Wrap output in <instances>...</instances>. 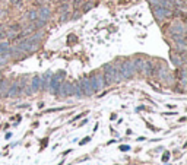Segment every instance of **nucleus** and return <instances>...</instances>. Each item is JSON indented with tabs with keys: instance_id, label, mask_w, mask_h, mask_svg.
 Masks as SVG:
<instances>
[{
	"instance_id": "1",
	"label": "nucleus",
	"mask_w": 187,
	"mask_h": 165,
	"mask_svg": "<svg viewBox=\"0 0 187 165\" xmlns=\"http://www.w3.org/2000/svg\"><path fill=\"white\" fill-rule=\"evenodd\" d=\"M41 38H42V32H38L37 35H32V37L24 40L16 48L19 50L21 53H32V51H35V50L38 48Z\"/></svg>"
},
{
	"instance_id": "2",
	"label": "nucleus",
	"mask_w": 187,
	"mask_h": 165,
	"mask_svg": "<svg viewBox=\"0 0 187 165\" xmlns=\"http://www.w3.org/2000/svg\"><path fill=\"white\" fill-rule=\"evenodd\" d=\"M104 81L107 83H115L122 81V76H120V72H119V67L114 66V64H107L104 67Z\"/></svg>"
},
{
	"instance_id": "3",
	"label": "nucleus",
	"mask_w": 187,
	"mask_h": 165,
	"mask_svg": "<svg viewBox=\"0 0 187 165\" xmlns=\"http://www.w3.org/2000/svg\"><path fill=\"white\" fill-rule=\"evenodd\" d=\"M119 72H120L122 79H132V78H133V74H135V67H133V63H132L130 60L123 61L122 66L119 67Z\"/></svg>"
},
{
	"instance_id": "4",
	"label": "nucleus",
	"mask_w": 187,
	"mask_h": 165,
	"mask_svg": "<svg viewBox=\"0 0 187 165\" xmlns=\"http://www.w3.org/2000/svg\"><path fill=\"white\" fill-rule=\"evenodd\" d=\"M154 15L156 16V19L164 21L165 18L171 16V9H167V8H164V6H158V5H155L154 6Z\"/></svg>"
},
{
	"instance_id": "5",
	"label": "nucleus",
	"mask_w": 187,
	"mask_h": 165,
	"mask_svg": "<svg viewBox=\"0 0 187 165\" xmlns=\"http://www.w3.org/2000/svg\"><path fill=\"white\" fill-rule=\"evenodd\" d=\"M89 81V85H91V89H92V92H97L99 91L102 86H104V83H105V81H104V78L102 76H92L91 79H88Z\"/></svg>"
},
{
	"instance_id": "6",
	"label": "nucleus",
	"mask_w": 187,
	"mask_h": 165,
	"mask_svg": "<svg viewBox=\"0 0 187 165\" xmlns=\"http://www.w3.org/2000/svg\"><path fill=\"white\" fill-rule=\"evenodd\" d=\"M170 32L172 34V37H177V35H184L186 34V26L183 22H172V25L170 26Z\"/></svg>"
},
{
	"instance_id": "7",
	"label": "nucleus",
	"mask_w": 187,
	"mask_h": 165,
	"mask_svg": "<svg viewBox=\"0 0 187 165\" xmlns=\"http://www.w3.org/2000/svg\"><path fill=\"white\" fill-rule=\"evenodd\" d=\"M58 95L60 97H69V95H73V85L70 82H63L60 83L58 86Z\"/></svg>"
},
{
	"instance_id": "8",
	"label": "nucleus",
	"mask_w": 187,
	"mask_h": 165,
	"mask_svg": "<svg viewBox=\"0 0 187 165\" xmlns=\"http://www.w3.org/2000/svg\"><path fill=\"white\" fill-rule=\"evenodd\" d=\"M142 73L148 74V76H151V74L155 73L154 63H152L151 60H145V61H143V69H142Z\"/></svg>"
},
{
	"instance_id": "9",
	"label": "nucleus",
	"mask_w": 187,
	"mask_h": 165,
	"mask_svg": "<svg viewBox=\"0 0 187 165\" xmlns=\"http://www.w3.org/2000/svg\"><path fill=\"white\" fill-rule=\"evenodd\" d=\"M152 5H158V6H164L167 9H174V0H149Z\"/></svg>"
},
{
	"instance_id": "10",
	"label": "nucleus",
	"mask_w": 187,
	"mask_h": 165,
	"mask_svg": "<svg viewBox=\"0 0 187 165\" xmlns=\"http://www.w3.org/2000/svg\"><path fill=\"white\" fill-rule=\"evenodd\" d=\"M79 85H81L83 95L89 97V95H92V94H94V92H92V89H91V85H89V81H88V79H82L81 82H79Z\"/></svg>"
},
{
	"instance_id": "11",
	"label": "nucleus",
	"mask_w": 187,
	"mask_h": 165,
	"mask_svg": "<svg viewBox=\"0 0 187 165\" xmlns=\"http://www.w3.org/2000/svg\"><path fill=\"white\" fill-rule=\"evenodd\" d=\"M50 16H51V10H50V8H47V6H42V8L38 10V19H42V21H48Z\"/></svg>"
},
{
	"instance_id": "12",
	"label": "nucleus",
	"mask_w": 187,
	"mask_h": 165,
	"mask_svg": "<svg viewBox=\"0 0 187 165\" xmlns=\"http://www.w3.org/2000/svg\"><path fill=\"white\" fill-rule=\"evenodd\" d=\"M60 76L58 74H56V76H53V78H50V85L48 88L51 89L53 92H57L58 91V86H60Z\"/></svg>"
},
{
	"instance_id": "13",
	"label": "nucleus",
	"mask_w": 187,
	"mask_h": 165,
	"mask_svg": "<svg viewBox=\"0 0 187 165\" xmlns=\"http://www.w3.org/2000/svg\"><path fill=\"white\" fill-rule=\"evenodd\" d=\"M158 74H159V78H161L162 81H164V79H165L167 82H170V81H171V74H170L168 69H167L165 66H161L159 69H158Z\"/></svg>"
},
{
	"instance_id": "14",
	"label": "nucleus",
	"mask_w": 187,
	"mask_h": 165,
	"mask_svg": "<svg viewBox=\"0 0 187 165\" xmlns=\"http://www.w3.org/2000/svg\"><path fill=\"white\" fill-rule=\"evenodd\" d=\"M41 89V78L40 76H34L31 79V91L37 92Z\"/></svg>"
},
{
	"instance_id": "15",
	"label": "nucleus",
	"mask_w": 187,
	"mask_h": 165,
	"mask_svg": "<svg viewBox=\"0 0 187 165\" xmlns=\"http://www.w3.org/2000/svg\"><path fill=\"white\" fill-rule=\"evenodd\" d=\"M171 61L175 64V67H181L183 63H184V58L181 57L180 54H174V53H172V54H171Z\"/></svg>"
},
{
	"instance_id": "16",
	"label": "nucleus",
	"mask_w": 187,
	"mask_h": 165,
	"mask_svg": "<svg viewBox=\"0 0 187 165\" xmlns=\"http://www.w3.org/2000/svg\"><path fill=\"white\" fill-rule=\"evenodd\" d=\"M143 58H136V60H133L132 63H133V67H135V72H142V69H143Z\"/></svg>"
},
{
	"instance_id": "17",
	"label": "nucleus",
	"mask_w": 187,
	"mask_h": 165,
	"mask_svg": "<svg viewBox=\"0 0 187 165\" xmlns=\"http://www.w3.org/2000/svg\"><path fill=\"white\" fill-rule=\"evenodd\" d=\"M50 78H51V74H50V73L44 74V76L41 78V89H47V88H48V85H50Z\"/></svg>"
},
{
	"instance_id": "18",
	"label": "nucleus",
	"mask_w": 187,
	"mask_h": 165,
	"mask_svg": "<svg viewBox=\"0 0 187 165\" xmlns=\"http://www.w3.org/2000/svg\"><path fill=\"white\" fill-rule=\"evenodd\" d=\"M8 88H9L8 81H2V82H0V97H3V95L8 94Z\"/></svg>"
},
{
	"instance_id": "19",
	"label": "nucleus",
	"mask_w": 187,
	"mask_h": 165,
	"mask_svg": "<svg viewBox=\"0 0 187 165\" xmlns=\"http://www.w3.org/2000/svg\"><path fill=\"white\" fill-rule=\"evenodd\" d=\"M9 57H10L9 51H5V53H2V54H0V66H5V64H6V63L9 61Z\"/></svg>"
},
{
	"instance_id": "20",
	"label": "nucleus",
	"mask_w": 187,
	"mask_h": 165,
	"mask_svg": "<svg viewBox=\"0 0 187 165\" xmlns=\"http://www.w3.org/2000/svg\"><path fill=\"white\" fill-rule=\"evenodd\" d=\"M28 18H29V21H35V19H38V10H35V9H32V10H29V13H28Z\"/></svg>"
},
{
	"instance_id": "21",
	"label": "nucleus",
	"mask_w": 187,
	"mask_h": 165,
	"mask_svg": "<svg viewBox=\"0 0 187 165\" xmlns=\"http://www.w3.org/2000/svg\"><path fill=\"white\" fill-rule=\"evenodd\" d=\"M9 50V44L8 42H0V54L2 53H5V51H8Z\"/></svg>"
},
{
	"instance_id": "22",
	"label": "nucleus",
	"mask_w": 187,
	"mask_h": 165,
	"mask_svg": "<svg viewBox=\"0 0 187 165\" xmlns=\"http://www.w3.org/2000/svg\"><path fill=\"white\" fill-rule=\"evenodd\" d=\"M129 149H130V146H120V150H123V152H126Z\"/></svg>"
},
{
	"instance_id": "23",
	"label": "nucleus",
	"mask_w": 187,
	"mask_h": 165,
	"mask_svg": "<svg viewBox=\"0 0 187 165\" xmlns=\"http://www.w3.org/2000/svg\"><path fill=\"white\" fill-rule=\"evenodd\" d=\"M88 142H89V137H86L85 140H82V142H81V145H83V143H88Z\"/></svg>"
}]
</instances>
